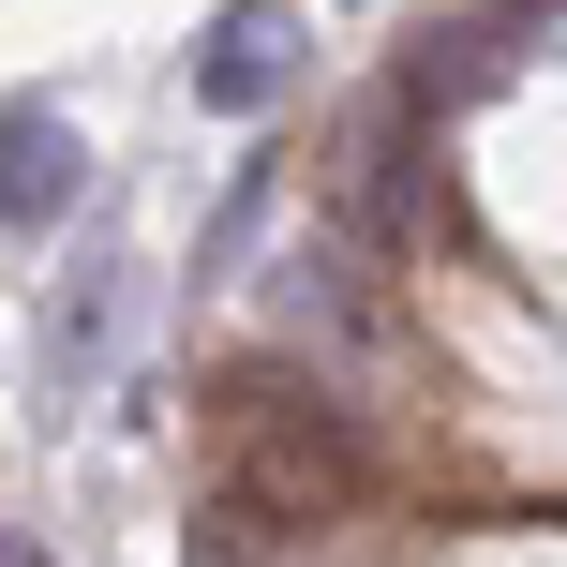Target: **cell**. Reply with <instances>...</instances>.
<instances>
[{"label":"cell","mask_w":567,"mask_h":567,"mask_svg":"<svg viewBox=\"0 0 567 567\" xmlns=\"http://www.w3.org/2000/svg\"><path fill=\"white\" fill-rule=\"evenodd\" d=\"M269 329L299 343V359H389V299H373V239H343V225L284 239V269H269Z\"/></svg>","instance_id":"7a4b0ae2"},{"label":"cell","mask_w":567,"mask_h":567,"mask_svg":"<svg viewBox=\"0 0 567 567\" xmlns=\"http://www.w3.org/2000/svg\"><path fill=\"white\" fill-rule=\"evenodd\" d=\"M179 567H269V523L239 508V493H209V508H195V538H179Z\"/></svg>","instance_id":"ba28073f"},{"label":"cell","mask_w":567,"mask_h":567,"mask_svg":"<svg viewBox=\"0 0 567 567\" xmlns=\"http://www.w3.org/2000/svg\"><path fill=\"white\" fill-rule=\"evenodd\" d=\"M75 179H90V150H75V120H60V90H16V105H0V225H60Z\"/></svg>","instance_id":"5b68a950"},{"label":"cell","mask_w":567,"mask_h":567,"mask_svg":"<svg viewBox=\"0 0 567 567\" xmlns=\"http://www.w3.org/2000/svg\"><path fill=\"white\" fill-rule=\"evenodd\" d=\"M209 403H225V493L269 523V538H313V523L373 508L389 449H373V419L329 389V373H299V359H239Z\"/></svg>","instance_id":"6da1fadb"},{"label":"cell","mask_w":567,"mask_h":567,"mask_svg":"<svg viewBox=\"0 0 567 567\" xmlns=\"http://www.w3.org/2000/svg\"><path fill=\"white\" fill-rule=\"evenodd\" d=\"M105 329H120V269L90 255L75 284H60V329H45V359H60V373H90V359H105Z\"/></svg>","instance_id":"52a82bcc"},{"label":"cell","mask_w":567,"mask_h":567,"mask_svg":"<svg viewBox=\"0 0 567 567\" xmlns=\"http://www.w3.org/2000/svg\"><path fill=\"white\" fill-rule=\"evenodd\" d=\"M493 60H508V30H433V45L403 60V105H419V120H433V105H463Z\"/></svg>","instance_id":"8992f818"},{"label":"cell","mask_w":567,"mask_h":567,"mask_svg":"<svg viewBox=\"0 0 567 567\" xmlns=\"http://www.w3.org/2000/svg\"><path fill=\"white\" fill-rule=\"evenodd\" d=\"M299 75H313V16L299 0H225V16L195 30V105L209 120H269Z\"/></svg>","instance_id":"277c9868"},{"label":"cell","mask_w":567,"mask_h":567,"mask_svg":"<svg viewBox=\"0 0 567 567\" xmlns=\"http://www.w3.org/2000/svg\"><path fill=\"white\" fill-rule=\"evenodd\" d=\"M0 567H45V538H0Z\"/></svg>","instance_id":"9c48e42d"},{"label":"cell","mask_w":567,"mask_h":567,"mask_svg":"<svg viewBox=\"0 0 567 567\" xmlns=\"http://www.w3.org/2000/svg\"><path fill=\"white\" fill-rule=\"evenodd\" d=\"M329 225L373 239V255H419V239H433V195H419V105H403V90L343 120V150H329Z\"/></svg>","instance_id":"3957f363"}]
</instances>
